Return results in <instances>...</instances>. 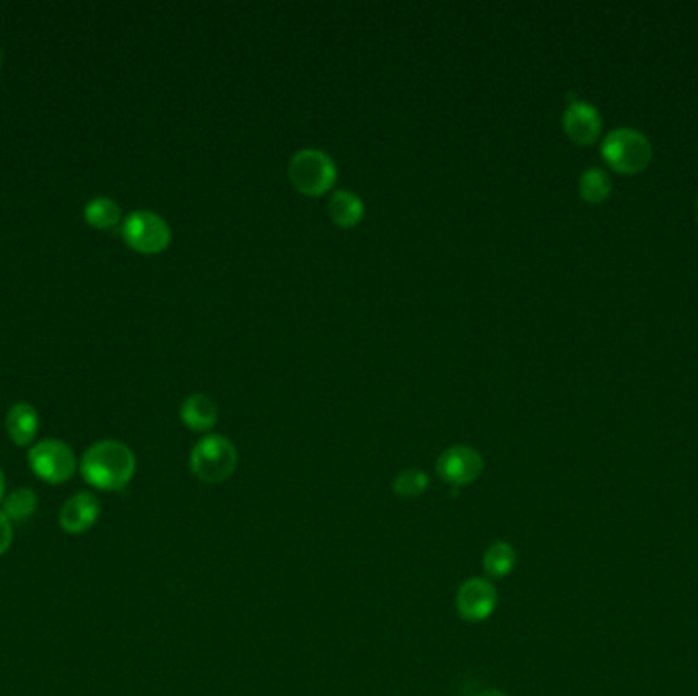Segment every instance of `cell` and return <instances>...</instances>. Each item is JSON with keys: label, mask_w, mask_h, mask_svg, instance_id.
<instances>
[{"label": "cell", "mask_w": 698, "mask_h": 696, "mask_svg": "<svg viewBox=\"0 0 698 696\" xmlns=\"http://www.w3.org/2000/svg\"><path fill=\"white\" fill-rule=\"evenodd\" d=\"M580 192L590 203H598L603 201V198L609 196L611 192V178L605 170L601 168H590L582 174L580 180Z\"/></svg>", "instance_id": "18"}, {"label": "cell", "mask_w": 698, "mask_h": 696, "mask_svg": "<svg viewBox=\"0 0 698 696\" xmlns=\"http://www.w3.org/2000/svg\"><path fill=\"white\" fill-rule=\"evenodd\" d=\"M137 460L129 445L119 439L94 441L80 458L78 470L82 480L101 492H119L135 476Z\"/></svg>", "instance_id": "1"}, {"label": "cell", "mask_w": 698, "mask_h": 696, "mask_svg": "<svg viewBox=\"0 0 698 696\" xmlns=\"http://www.w3.org/2000/svg\"><path fill=\"white\" fill-rule=\"evenodd\" d=\"M39 499L37 492L29 486H19L5 494L3 503H0V511H3L13 523H23L31 519L37 513Z\"/></svg>", "instance_id": "14"}, {"label": "cell", "mask_w": 698, "mask_h": 696, "mask_svg": "<svg viewBox=\"0 0 698 696\" xmlns=\"http://www.w3.org/2000/svg\"><path fill=\"white\" fill-rule=\"evenodd\" d=\"M429 486V478L419 468H407L398 474L392 482V490L401 496V499H417Z\"/></svg>", "instance_id": "17"}, {"label": "cell", "mask_w": 698, "mask_h": 696, "mask_svg": "<svg viewBox=\"0 0 698 696\" xmlns=\"http://www.w3.org/2000/svg\"><path fill=\"white\" fill-rule=\"evenodd\" d=\"M121 217H123L121 207L109 196H96L84 207V221L90 227L101 229V231L117 227L121 223Z\"/></svg>", "instance_id": "15"}, {"label": "cell", "mask_w": 698, "mask_h": 696, "mask_svg": "<svg viewBox=\"0 0 698 696\" xmlns=\"http://www.w3.org/2000/svg\"><path fill=\"white\" fill-rule=\"evenodd\" d=\"M15 523L0 511V556H5L15 541Z\"/></svg>", "instance_id": "19"}, {"label": "cell", "mask_w": 698, "mask_h": 696, "mask_svg": "<svg viewBox=\"0 0 698 696\" xmlns=\"http://www.w3.org/2000/svg\"><path fill=\"white\" fill-rule=\"evenodd\" d=\"M564 129L578 143H592L601 133V117L598 111L584 103L572 101L564 113Z\"/></svg>", "instance_id": "10"}, {"label": "cell", "mask_w": 698, "mask_h": 696, "mask_svg": "<svg viewBox=\"0 0 698 696\" xmlns=\"http://www.w3.org/2000/svg\"><path fill=\"white\" fill-rule=\"evenodd\" d=\"M456 605L462 619L484 621L494 613L498 605L496 586L486 578H470L460 586Z\"/></svg>", "instance_id": "8"}, {"label": "cell", "mask_w": 698, "mask_h": 696, "mask_svg": "<svg viewBox=\"0 0 698 696\" xmlns=\"http://www.w3.org/2000/svg\"><path fill=\"white\" fill-rule=\"evenodd\" d=\"M0 68H3V49H0Z\"/></svg>", "instance_id": "22"}, {"label": "cell", "mask_w": 698, "mask_h": 696, "mask_svg": "<svg viewBox=\"0 0 698 696\" xmlns=\"http://www.w3.org/2000/svg\"><path fill=\"white\" fill-rule=\"evenodd\" d=\"M484 572L490 578H505L513 572L517 564V552L513 545L507 541H494L490 548L484 552Z\"/></svg>", "instance_id": "16"}, {"label": "cell", "mask_w": 698, "mask_h": 696, "mask_svg": "<svg viewBox=\"0 0 698 696\" xmlns=\"http://www.w3.org/2000/svg\"><path fill=\"white\" fill-rule=\"evenodd\" d=\"M101 501L96 499V494L88 490L74 492L70 499L60 507L58 513V523L64 533L68 535H84L88 533L98 517H101Z\"/></svg>", "instance_id": "9"}, {"label": "cell", "mask_w": 698, "mask_h": 696, "mask_svg": "<svg viewBox=\"0 0 698 696\" xmlns=\"http://www.w3.org/2000/svg\"><path fill=\"white\" fill-rule=\"evenodd\" d=\"M474 696H509V694L503 690H484V692H478Z\"/></svg>", "instance_id": "21"}, {"label": "cell", "mask_w": 698, "mask_h": 696, "mask_svg": "<svg viewBox=\"0 0 698 696\" xmlns=\"http://www.w3.org/2000/svg\"><path fill=\"white\" fill-rule=\"evenodd\" d=\"M235 445L223 435H207L192 447L190 468L207 484L225 482L237 468Z\"/></svg>", "instance_id": "3"}, {"label": "cell", "mask_w": 698, "mask_h": 696, "mask_svg": "<svg viewBox=\"0 0 698 696\" xmlns=\"http://www.w3.org/2000/svg\"><path fill=\"white\" fill-rule=\"evenodd\" d=\"M7 490V478H5V472H3V468H0V503H3V499H5V492Z\"/></svg>", "instance_id": "20"}, {"label": "cell", "mask_w": 698, "mask_h": 696, "mask_svg": "<svg viewBox=\"0 0 698 696\" xmlns=\"http://www.w3.org/2000/svg\"><path fill=\"white\" fill-rule=\"evenodd\" d=\"M484 470L482 456L470 445H454L437 460V474L445 484L466 486L480 478Z\"/></svg>", "instance_id": "7"}, {"label": "cell", "mask_w": 698, "mask_h": 696, "mask_svg": "<svg viewBox=\"0 0 698 696\" xmlns=\"http://www.w3.org/2000/svg\"><path fill=\"white\" fill-rule=\"evenodd\" d=\"M219 417V409L211 396L203 392H194L182 403L180 419L192 431H209Z\"/></svg>", "instance_id": "12"}, {"label": "cell", "mask_w": 698, "mask_h": 696, "mask_svg": "<svg viewBox=\"0 0 698 696\" xmlns=\"http://www.w3.org/2000/svg\"><path fill=\"white\" fill-rule=\"evenodd\" d=\"M9 439L19 447H31L39 433V413L29 403H15L5 419Z\"/></svg>", "instance_id": "11"}, {"label": "cell", "mask_w": 698, "mask_h": 696, "mask_svg": "<svg viewBox=\"0 0 698 696\" xmlns=\"http://www.w3.org/2000/svg\"><path fill=\"white\" fill-rule=\"evenodd\" d=\"M121 233L131 250L141 254L164 252L172 239V231L166 219L147 209L133 211L123 221Z\"/></svg>", "instance_id": "5"}, {"label": "cell", "mask_w": 698, "mask_h": 696, "mask_svg": "<svg viewBox=\"0 0 698 696\" xmlns=\"http://www.w3.org/2000/svg\"><path fill=\"white\" fill-rule=\"evenodd\" d=\"M288 176L303 194L317 196L333 186L337 178V166L323 149L307 147L292 156L288 164Z\"/></svg>", "instance_id": "4"}, {"label": "cell", "mask_w": 698, "mask_h": 696, "mask_svg": "<svg viewBox=\"0 0 698 696\" xmlns=\"http://www.w3.org/2000/svg\"><path fill=\"white\" fill-rule=\"evenodd\" d=\"M31 472L47 484H64L70 482L78 472V458L72 447L62 441L47 437L31 445L27 454Z\"/></svg>", "instance_id": "2"}, {"label": "cell", "mask_w": 698, "mask_h": 696, "mask_svg": "<svg viewBox=\"0 0 698 696\" xmlns=\"http://www.w3.org/2000/svg\"><path fill=\"white\" fill-rule=\"evenodd\" d=\"M603 154L607 162L625 174L639 172L652 158V145L645 135L635 129H615L605 137Z\"/></svg>", "instance_id": "6"}, {"label": "cell", "mask_w": 698, "mask_h": 696, "mask_svg": "<svg viewBox=\"0 0 698 696\" xmlns=\"http://www.w3.org/2000/svg\"><path fill=\"white\" fill-rule=\"evenodd\" d=\"M327 209L339 227H354L364 217V203L354 190H335Z\"/></svg>", "instance_id": "13"}]
</instances>
